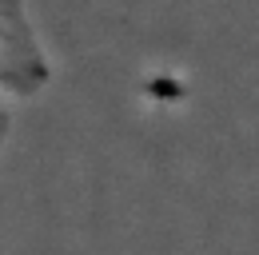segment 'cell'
I'll list each match as a JSON object with an SVG mask.
<instances>
[{"instance_id":"6da1fadb","label":"cell","mask_w":259,"mask_h":255,"mask_svg":"<svg viewBox=\"0 0 259 255\" xmlns=\"http://www.w3.org/2000/svg\"><path fill=\"white\" fill-rule=\"evenodd\" d=\"M52 56L36 32L24 0H0V136L12 124V112L48 88Z\"/></svg>"}]
</instances>
